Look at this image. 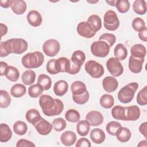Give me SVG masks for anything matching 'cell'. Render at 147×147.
I'll list each match as a JSON object with an SVG mask.
<instances>
[{"label":"cell","mask_w":147,"mask_h":147,"mask_svg":"<svg viewBox=\"0 0 147 147\" xmlns=\"http://www.w3.org/2000/svg\"><path fill=\"white\" fill-rule=\"evenodd\" d=\"M138 88V84L132 82L123 87L118 92V100L122 103H128L134 98L135 93Z\"/></svg>","instance_id":"obj_3"},{"label":"cell","mask_w":147,"mask_h":147,"mask_svg":"<svg viewBox=\"0 0 147 147\" xmlns=\"http://www.w3.org/2000/svg\"><path fill=\"white\" fill-rule=\"evenodd\" d=\"M114 55L119 60H123L127 57V50L123 44L119 43L115 47Z\"/></svg>","instance_id":"obj_28"},{"label":"cell","mask_w":147,"mask_h":147,"mask_svg":"<svg viewBox=\"0 0 147 147\" xmlns=\"http://www.w3.org/2000/svg\"><path fill=\"white\" fill-rule=\"evenodd\" d=\"M34 126L37 131L42 136L49 134L53 128L52 124L42 118Z\"/></svg>","instance_id":"obj_12"},{"label":"cell","mask_w":147,"mask_h":147,"mask_svg":"<svg viewBox=\"0 0 147 147\" xmlns=\"http://www.w3.org/2000/svg\"><path fill=\"white\" fill-rule=\"evenodd\" d=\"M126 121H135L137 120L141 115L140 109L136 105H132L128 107H125Z\"/></svg>","instance_id":"obj_13"},{"label":"cell","mask_w":147,"mask_h":147,"mask_svg":"<svg viewBox=\"0 0 147 147\" xmlns=\"http://www.w3.org/2000/svg\"><path fill=\"white\" fill-rule=\"evenodd\" d=\"M90 125L86 120H82L78 122L76 125V131L82 137L86 136L89 133Z\"/></svg>","instance_id":"obj_31"},{"label":"cell","mask_w":147,"mask_h":147,"mask_svg":"<svg viewBox=\"0 0 147 147\" xmlns=\"http://www.w3.org/2000/svg\"><path fill=\"white\" fill-rule=\"evenodd\" d=\"M44 56L40 51L29 52L25 55L21 60L22 65L28 69L37 68L44 63Z\"/></svg>","instance_id":"obj_2"},{"label":"cell","mask_w":147,"mask_h":147,"mask_svg":"<svg viewBox=\"0 0 147 147\" xmlns=\"http://www.w3.org/2000/svg\"><path fill=\"white\" fill-rule=\"evenodd\" d=\"M11 103V97L9 92L5 90H0V107L4 109L7 107Z\"/></svg>","instance_id":"obj_39"},{"label":"cell","mask_w":147,"mask_h":147,"mask_svg":"<svg viewBox=\"0 0 147 147\" xmlns=\"http://www.w3.org/2000/svg\"><path fill=\"white\" fill-rule=\"evenodd\" d=\"M70 60L65 57H61L56 59V67L58 72L68 73L70 68Z\"/></svg>","instance_id":"obj_19"},{"label":"cell","mask_w":147,"mask_h":147,"mask_svg":"<svg viewBox=\"0 0 147 147\" xmlns=\"http://www.w3.org/2000/svg\"><path fill=\"white\" fill-rule=\"evenodd\" d=\"M76 147H90L91 146L90 141L86 138H80L76 142Z\"/></svg>","instance_id":"obj_52"},{"label":"cell","mask_w":147,"mask_h":147,"mask_svg":"<svg viewBox=\"0 0 147 147\" xmlns=\"http://www.w3.org/2000/svg\"><path fill=\"white\" fill-rule=\"evenodd\" d=\"M35 146L32 141L26 139H20L16 144L17 147H34Z\"/></svg>","instance_id":"obj_51"},{"label":"cell","mask_w":147,"mask_h":147,"mask_svg":"<svg viewBox=\"0 0 147 147\" xmlns=\"http://www.w3.org/2000/svg\"><path fill=\"white\" fill-rule=\"evenodd\" d=\"M68 90V84L64 80H60L56 82L53 86V91L56 95L62 96L65 94Z\"/></svg>","instance_id":"obj_21"},{"label":"cell","mask_w":147,"mask_h":147,"mask_svg":"<svg viewBox=\"0 0 147 147\" xmlns=\"http://www.w3.org/2000/svg\"><path fill=\"white\" fill-rule=\"evenodd\" d=\"M10 53H12V48L10 43L7 40L1 42L0 56L2 57H6Z\"/></svg>","instance_id":"obj_42"},{"label":"cell","mask_w":147,"mask_h":147,"mask_svg":"<svg viewBox=\"0 0 147 147\" xmlns=\"http://www.w3.org/2000/svg\"><path fill=\"white\" fill-rule=\"evenodd\" d=\"M139 131L146 139L147 138V122H145L140 125V126H139Z\"/></svg>","instance_id":"obj_55"},{"label":"cell","mask_w":147,"mask_h":147,"mask_svg":"<svg viewBox=\"0 0 147 147\" xmlns=\"http://www.w3.org/2000/svg\"><path fill=\"white\" fill-rule=\"evenodd\" d=\"M14 132L19 136L24 135L28 130V126L26 123L22 121H17L13 125Z\"/></svg>","instance_id":"obj_36"},{"label":"cell","mask_w":147,"mask_h":147,"mask_svg":"<svg viewBox=\"0 0 147 147\" xmlns=\"http://www.w3.org/2000/svg\"><path fill=\"white\" fill-rule=\"evenodd\" d=\"M9 65L7 64L4 61H0V70H1V76H5L7 71Z\"/></svg>","instance_id":"obj_53"},{"label":"cell","mask_w":147,"mask_h":147,"mask_svg":"<svg viewBox=\"0 0 147 147\" xmlns=\"http://www.w3.org/2000/svg\"><path fill=\"white\" fill-rule=\"evenodd\" d=\"M87 22L90 24L96 32L99 31L102 28V20L100 17L98 15H91L88 18Z\"/></svg>","instance_id":"obj_35"},{"label":"cell","mask_w":147,"mask_h":147,"mask_svg":"<svg viewBox=\"0 0 147 147\" xmlns=\"http://www.w3.org/2000/svg\"><path fill=\"white\" fill-rule=\"evenodd\" d=\"M12 1L11 0H1L0 1V5L1 7L3 8H8L11 6Z\"/></svg>","instance_id":"obj_56"},{"label":"cell","mask_w":147,"mask_h":147,"mask_svg":"<svg viewBox=\"0 0 147 147\" xmlns=\"http://www.w3.org/2000/svg\"><path fill=\"white\" fill-rule=\"evenodd\" d=\"M121 126H122L119 122H118L117 121H110L109 123H107V124L106 125V129L107 133L110 135L115 136L117 130Z\"/></svg>","instance_id":"obj_45"},{"label":"cell","mask_w":147,"mask_h":147,"mask_svg":"<svg viewBox=\"0 0 147 147\" xmlns=\"http://www.w3.org/2000/svg\"><path fill=\"white\" fill-rule=\"evenodd\" d=\"M60 49L59 42L55 39H49L46 40L42 45V51L44 53L49 57L56 56Z\"/></svg>","instance_id":"obj_8"},{"label":"cell","mask_w":147,"mask_h":147,"mask_svg":"<svg viewBox=\"0 0 147 147\" xmlns=\"http://www.w3.org/2000/svg\"><path fill=\"white\" fill-rule=\"evenodd\" d=\"M106 67L108 71L114 77L121 76L123 72V67L119 60L116 57H111L106 62Z\"/></svg>","instance_id":"obj_7"},{"label":"cell","mask_w":147,"mask_h":147,"mask_svg":"<svg viewBox=\"0 0 147 147\" xmlns=\"http://www.w3.org/2000/svg\"><path fill=\"white\" fill-rule=\"evenodd\" d=\"M87 2H89V3H97L98 2V1H96L95 2H93V1H87Z\"/></svg>","instance_id":"obj_60"},{"label":"cell","mask_w":147,"mask_h":147,"mask_svg":"<svg viewBox=\"0 0 147 147\" xmlns=\"http://www.w3.org/2000/svg\"><path fill=\"white\" fill-rule=\"evenodd\" d=\"M11 8L14 14L17 15H21L25 12L27 5L24 1L13 0L11 4Z\"/></svg>","instance_id":"obj_22"},{"label":"cell","mask_w":147,"mask_h":147,"mask_svg":"<svg viewBox=\"0 0 147 147\" xmlns=\"http://www.w3.org/2000/svg\"><path fill=\"white\" fill-rule=\"evenodd\" d=\"M65 118L68 122L76 123L79 121L80 115L77 110L75 109H69L65 114Z\"/></svg>","instance_id":"obj_41"},{"label":"cell","mask_w":147,"mask_h":147,"mask_svg":"<svg viewBox=\"0 0 147 147\" xmlns=\"http://www.w3.org/2000/svg\"><path fill=\"white\" fill-rule=\"evenodd\" d=\"M25 118L30 123L34 126L42 117L38 110L35 109H31L26 111Z\"/></svg>","instance_id":"obj_25"},{"label":"cell","mask_w":147,"mask_h":147,"mask_svg":"<svg viewBox=\"0 0 147 147\" xmlns=\"http://www.w3.org/2000/svg\"><path fill=\"white\" fill-rule=\"evenodd\" d=\"M76 30L80 36L87 38L93 37L96 33L87 21L79 22L77 26Z\"/></svg>","instance_id":"obj_10"},{"label":"cell","mask_w":147,"mask_h":147,"mask_svg":"<svg viewBox=\"0 0 147 147\" xmlns=\"http://www.w3.org/2000/svg\"><path fill=\"white\" fill-rule=\"evenodd\" d=\"M86 60V55L81 50L75 51L72 55L70 60L75 65L80 67L83 64Z\"/></svg>","instance_id":"obj_27"},{"label":"cell","mask_w":147,"mask_h":147,"mask_svg":"<svg viewBox=\"0 0 147 147\" xmlns=\"http://www.w3.org/2000/svg\"><path fill=\"white\" fill-rule=\"evenodd\" d=\"M99 40L105 41L108 44L110 47H111L116 42V37L114 34L105 33L100 36Z\"/></svg>","instance_id":"obj_48"},{"label":"cell","mask_w":147,"mask_h":147,"mask_svg":"<svg viewBox=\"0 0 147 147\" xmlns=\"http://www.w3.org/2000/svg\"><path fill=\"white\" fill-rule=\"evenodd\" d=\"M146 142L147 141L146 140H142L139 142V144L137 145V146H147Z\"/></svg>","instance_id":"obj_59"},{"label":"cell","mask_w":147,"mask_h":147,"mask_svg":"<svg viewBox=\"0 0 147 147\" xmlns=\"http://www.w3.org/2000/svg\"><path fill=\"white\" fill-rule=\"evenodd\" d=\"M71 90L72 95H78L83 94L87 90L86 84L83 82L77 80L71 84Z\"/></svg>","instance_id":"obj_26"},{"label":"cell","mask_w":147,"mask_h":147,"mask_svg":"<svg viewBox=\"0 0 147 147\" xmlns=\"http://www.w3.org/2000/svg\"><path fill=\"white\" fill-rule=\"evenodd\" d=\"M84 69L86 72L92 78L98 79L104 74V68L99 63L94 60H88L84 65Z\"/></svg>","instance_id":"obj_5"},{"label":"cell","mask_w":147,"mask_h":147,"mask_svg":"<svg viewBox=\"0 0 147 147\" xmlns=\"http://www.w3.org/2000/svg\"><path fill=\"white\" fill-rule=\"evenodd\" d=\"M39 105L43 113L48 117L60 115L64 109V104L61 100L53 99L47 94L40 96Z\"/></svg>","instance_id":"obj_1"},{"label":"cell","mask_w":147,"mask_h":147,"mask_svg":"<svg viewBox=\"0 0 147 147\" xmlns=\"http://www.w3.org/2000/svg\"><path fill=\"white\" fill-rule=\"evenodd\" d=\"M134 11L139 15H143L146 12V2L144 0H136L133 4Z\"/></svg>","instance_id":"obj_33"},{"label":"cell","mask_w":147,"mask_h":147,"mask_svg":"<svg viewBox=\"0 0 147 147\" xmlns=\"http://www.w3.org/2000/svg\"><path fill=\"white\" fill-rule=\"evenodd\" d=\"M144 59H138L130 56L129 59V68L134 74L140 73L142 69Z\"/></svg>","instance_id":"obj_15"},{"label":"cell","mask_w":147,"mask_h":147,"mask_svg":"<svg viewBox=\"0 0 147 147\" xmlns=\"http://www.w3.org/2000/svg\"><path fill=\"white\" fill-rule=\"evenodd\" d=\"M103 25L105 29L110 31L117 30L119 26V20L116 13L112 10H107L103 17Z\"/></svg>","instance_id":"obj_4"},{"label":"cell","mask_w":147,"mask_h":147,"mask_svg":"<svg viewBox=\"0 0 147 147\" xmlns=\"http://www.w3.org/2000/svg\"><path fill=\"white\" fill-rule=\"evenodd\" d=\"M111 115L115 119L126 121L125 107L119 105L115 106L111 110Z\"/></svg>","instance_id":"obj_30"},{"label":"cell","mask_w":147,"mask_h":147,"mask_svg":"<svg viewBox=\"0 0 147 147\" xmlns=\"http://www.w3.org/2000/svg\"><path fill=\"white\" fill-rule=\"evenodd\" d=\"M99 103L105 109H110L114 106V99L112 95L105 94L100 98Z\"/></svg>","instance_id":"obj_34"},{"label":"cell","mask_w":147,"mask_h":147,"mask_svg":"<svg viewBox=\"0 0 147 147\" xmlns=\"http://www.w3.org/2000/svg\"><path fill=\"white\" fill-rule=\"evenodd\" d=\"M46 69L47 72L52 75L57 74L59 72L57 71L56 67V59H52L49 60L46 65Z\"/></svg>","instance_id":"obj_50"},{"label":"cell","mask_w":147,"mask_h":147,"mask_svg":"<svg viewBox=\"0 0 147 147\" xmlns=\"http://www.w3.org/2000/svg\"><path fill=\"white\" fill-rule=\"evenodd\" d=\"M43 87L38 83L30 86L28 88V94L31 98H37L43 92Z\"/></svg>","instance_id":"obj_37"},{"label":"cell","mask_w":147,"mask_h":147,"mask_svg":"<svg viewBox=\"0 0 147 147\" xmlns=\"http://www.w3.org/2000/svg\"><path fill=\"white\" fill-rule=\"evenodd\" d=\"M12 134V131L8 125L6 123H1L0 125V141L1 142L9 141L11 139Z\"/></svg>","instance_id":"obj_24"},{"label":"cell","mask_w":147,"mask_h":147,"mask_svg":"<svg viewBox=\"0 0 147 147\" xmlns=\"http://www.w3.org/2000/svg\"><path fill=\"white\" fill-rule=\"evenodd\" d=\"M86 120L89 122L90 126H97L103 123V116L99 111L92 110L87 114Z\"/></svg>","instance_id":"obj_11"},{"label":"cell","mask_w":147,"mask_h":147,"mask_svg":"<svg viewBox=\"0 0 147 147\" xmlns=\"http://www.w3.org/2000/svg\"><path fill=\"white\" fill-rule=\"evenodd\" d=\"M36 76V73L34 71L31 69L26 70L21 75L22 82L25 85H32L35 81Z\"/></svg>","instance_id":"obj_32"},{"label":"cell","mask_w":147,"mask_h":147,"mask_svg":"<svg viewBox=\"0 0 147 147\" xmlns=\"http://www.w3.org/2000/svg\"><path fill=\"white\" fill-rule=\"evenodd\" d=\"M131 26L134 30L138 32H140L146 27L144 20L140 17H136L133 19L131 23Z\"/></svg>","instance_id":"obj_49"},{"label":"cell","mask_w":147,"mask_h":147,"mask_svg":"<svg viewBox=\"0 0 147 147\" xmlns=\"http://www.w3.org/2000/svg\"><path fill=\"white\" fill-rule=\"evenodd\" d=\"M10 43L12 48V53L21 54L25 52L28 48L27 41L21 38H14L7 40Z\"/></svg>","instance_id":"obj_9"},{"label":"cell","mask_w":147,"mask_h":147,"mask_svg":"<svg viewBox=\"0 0 147 147\" xmlns=\"http://www.w3.org/2000/svg\"><path fill=\"white\" fill-rule=\"evenodd\" d=\"M27 21L29 25L33 27L39 26L42 23V16L37 10H30L26 16Z\"/></svg>","instance_id":"obj_16"},{"label":"cell","mask_w":147,"mask_h":147,"mask_svg":"<svg viewBox=\"0 0 147 147\" xmlns=\"http://www.w3.org/2000/svg\"><path fill=\"white\" fill-rule=\"evenodd\" d=\"M137 103L141 106L147 104V86H145L138 93L137 96Z\"/></svg>","instance_id":"obj_43"},{"label":"cell","mask_w":147,"mask_h":147,"mask_svg":"<svg viewBox=\"0 0 147 147\" xmlns=\"http://www.w3.org/2000/svg\"><path fill=\"white\" fill-rule=\"evenodd\" d=\"M52 126L53 129L56 131H61L65 129L67 123L63 118H57L52 121Z\"/></svg>","instance_id":"obj_44"},{"label":"cell","mask_w":147,"mask_h":147,"mask_svg":"<svg viewBox=\"0 0 147 147\" xmlns=\"http://www.w3.org/2000/svg\"><path fill=\"white\" fill-rule=\"evenodd\" d=\"M5 76L10 81L15 82L17 81L20 78V72L16 67L13 66H9Z\"/></svg>","instance_id":"obj_40"},{"label":"cell","mask_w":147,"mask_h":147,"mask_svg":"<svg viewBox=\"0 0 147 147\" xmlns=\"http://www.w3.org/2000/svg\"><path fill=\"white\" fill-rule=\"evenodd\" d=\"M131 56L138 59H144L146 54V48L141 44L133 45L130 48Z\"/></svg>","instance_id":"obj_20"},{"label":"cell","mask_w":147,"mask_h":147,"mask_svg":"<svg viewBox=\"0 0 147 147\" xmlns=\"http://www.w3.org/2000/svg\"><path fill=\"white\" fill-rule=\"evenodd\" d=\"M26 92V87L20 83H17L14 84L10 89L11 95L14 98H21L25 95Z\"/></svg>","instance_id":"obj_29"},{"label":"cell","mask_w":147,"mask_h":147,"mask_svg":"<svg viewBox=\"0 0 147 147\" xmlns=\"http://www.w3.org/2000/svg\"><path fill=\"white\" fill-rule=\"evenodd\" d=\"M139 38L144 42L147 41V29L146 27H145L142 30L138 32V34Z\"/></svg>","instance_id":"obj_54"},{"label":"cell","mask_w":147,"mask_h":147,"mask_svg":"<svg viewBox=\"0 0 147 147\" xmlns=\"http://www.w3.org/2000/svg\"><path fill=\"white\" fill-rule=\"evenodd\" d=\"M110 47L104 41H96L91 45L90 49L92 54L98 57H105L107 56L110 51Z\"/></svg>","instance_id":"obj_6"},{"label":"cell","mask_w":147,"mask_h":147,"mask_svg":"<svg viewBox=\"0 0 147 147\" xmlns=\"http://www.w3.org/2000/svg\"><path fill=\"white\" fill-rule=\"evenodd\" d=\"M102 86L103 89L107 92H113L115 91L118 86V82L115 77L106 76L102 80Z\"/></svg>","instance_id":"obj_14"},{"label":"cell","mask_w":147,"mask_h":147,"mask_svg":"<svg viewBox=\"0 0 147 147\" xmlns=\"http://www.w3.org/2000/svg\"><path fill=\"white\" fill-rule=\"evenodd\" d=\"M116 137L121 142H126L131 138V133L126 127L121 126L116 133Z\"/></svg>","instance_id":"obj_23"},{"label":"cell","mask_w":147,"mask_h":147,"mask_svg":"<svg viewBox=\"0 0 147 147\" xmlns=\"http://www.w3.org/2000/svg\"><path fill=\"white\" fill-rule=\"evenodd\" d=\"M0 26H1V37H2L3 36L6 34L8 30V28L5 24H3L2 23L0 24Z\"/></svg>","instance_id":"obj_57"},{"label":"cell","mask_w":147,"mask_h":147,"mask_svg":"<svg viewBox=\"0 0 147 147\" xmlns=\"http://www.w3.org/2000/svg\"><path fill=\"white\" fill-rule=\"evenodd\" d=\"M90 98V94L87 90L85 92L81 95H72V99L75 103L78 105H84L86 103Z\"/></svg>","instance_id":"obj_46"},{"label":"cell","mask_w":147,"mask_h":147,"mask_svg":"<svg viewBox=\"0 0 147 147\" xmlns=\"http://www.w3.org/2000/svg\"><path fill=\"white\" fill-rule=\"evenodd\" d=\"M106 2L109 5L112 6H115L117 0H113V1H106Z\"/></svg>","instance_id":"obj_58"},{"label":"cell","mask_w":147,"mask_h":147,"mask_svg":"<svg viewBox=\"0 0 147 147\" xmlns=\"http://www.w3.org/2000/svg\"><path fill=\"white\" fill-rule=\"evenodd\" d=\"M117 10L120 13H125L130 9V2L127 0H118L115 5Z\"/></svg>","instance_id":"obj_47"},{"label":"cell","mask_w":147,"mask_h":147,"mask_svg":"<svg viewBox=\"0 0 147 147\" xmlns=\"http://www.w3.org/2000/svg\"><path fill=\"white\" fill-rule=\"evenodd\" d=\"M90 137L94 143L100 144L104 142L106 135L103 130L100 128H95L91 131Z\"/></svg>","instance_id":"obj_18"},{"label":"cell","mask_w":147,"mask_h":147,"mask_svg":"<svg viewBox=\"0 0 147 147\" xmlns=\"http://www.w3.org/2000/svg\"><path fill=\"white\" fill-rule=\"evenodd\" d=\"M76 134L72 131L68 130L61 134L60 136V140L61 143L67 146L73 145L76 140Z\"/></svg>","instance_id":"obj_17"},{"label":"cell","mask_w":147,"mask_h":147,"mask_svg":"<svg viewBox=\"0 0 147 147\" xmlns=\"http://www.w3.org/2000/svg\"><path fill=\"white\" fill-rule=\"evenodd\" d=\"M37 83L40 84L44 90H48L51 87L52 80L49 76L45 74H40L38 76Z\"/></svg>","instance_id":"obj_38"}]
</instances>
